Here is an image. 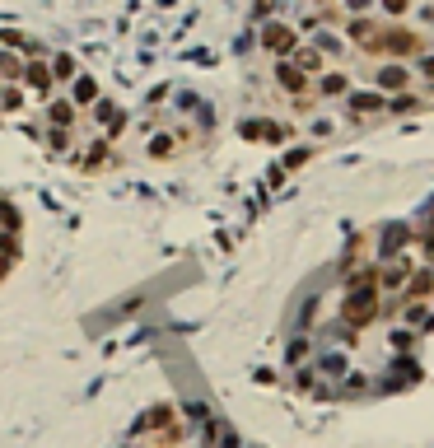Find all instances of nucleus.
<instances>
[{
	"label": "nucleus",
	"mask_w": 434,
	"mask_h": 448,
	"mask_svg": "<svg viewBox=\"0 0 434 448\" xmlns=\"http://www.w3.org/2000/svg\"><path fill=\"white\" fill-rule=\"evenodd\" d=\"M0 108L19 112V108H24V89H19V84H5V89H0Z\"/></svg>",
	"instance_id": "12"
},
{
	"label": "nucleus",
	"mask_w": 434,
	"mask_h": 448,
	"mask_svg": "<svg viewBox=\"0 0 434 448\" xmlns=\"http://www.w3.org/2000/svg\"><path fill=\"white\" fill-rule=\"evenodd\" d=\"M47 122H52V131H70L75 126V103L70 98H52L47 103Z\"/></svg>",
	"instance_id": "7"
},
{
	"label": "nucleus",
	"mask_w": 434,
	"mask_h": 448,
	"mask_svg": "<svg viewBox=\"0 0 434 448\" xmlns=\"http://www.w3.org/2000/svg\"><path fill=\"white\" fill-rule=\"evenodd\" d=\"M430 294H434V271H430V266H416V271H411V280H406V299L425 304Z\"/></svg>",
	"instance_id": "6"
},
{
	"label": "nucleus",
	"mask_w": 434,
	"mask_h": 448,
	"mask_svg": "<svg viewBox=\"0 0 434 448\" xmlns=\"http://www.w3.org/2000/svg\"><path fill=\"white\" fill-rule=\"evenodd\" d=\"M295 387H304V392L318 387V373H313V369H295Z\"/></svg>",
	"instance_id": "20"
},
{
	"label": "nucleus",
	"mask_w": 434,
	"mask_h": 448,
	"mask_svg": "<svg viewBox=\"0 0 434 448\" xmlns=\"http://www.w3.org/2000/svg\"><path fill=\"white\" fill-rule=\"evenodd\" d=\"M346 112L350 117H378V112H388V98L378 89H350L346 93Z\"/></svg>",
	"instance_id": "4"
},
{
	"label": "nucleus",
	"mask_w": 434,
	"mask_h": 448,
	"mask_svg": "<svg viewBox=\"0 0 434 448\" xmlns=\"http://www.w3.org/2000/svg\"><path fill=\"white\" fill-rule=\"evenodd\" d=\"M373 89H378V93H406V89H411V65L383 61L378 70H373Z\"/></svg>",
	"instance_id": "2"
},
{
	"label": "nucleus",
	"mask_w": 434,
	"mask_h": 448,
	"mask_svg": "<svg viewBox=\"0 0 434 448\" xmlns=\"http://www.w3.org/2000/svg\"><path fill=\"white\" fill-rule=\"evenodd\" d=\"M169 420H173V411H169V406H155V411L145 416V425H150V430H159V425H169Z\"/></svg>",
	"instance_id": "18"
},
{
	"label": "nucleus",
	"mask_w": 434,
	"mask_h": 448,
	"mask_svg": "<svg viewBox=\"0 0 434 448\" xmlns=\"http://www.w3.org/2000/svg\"><path fill=\"white\" fill-rule=\"evenodd\" d=\"M304 360H309V341L299 337V341H290V350H285V364H290V369H299Z\"/></svg>",
	"instance_id": "16"
},
{
	"label": "nucleus",
	"mask_w": 434,
	"mask_h": 448,
	"mask_svg": "<svg viewBox=\"0 0 434 448\" xmlns=\"http://www.w3.org/2000/svg\"><path fill=\"white\" fill-rule=\"evenodd\" d=\"M0 257H5V266L19 257V233H0Z\"/></svg>",
	"instance_id": "17"
},
{
	"label": "nucleus",
	"mask_w": 434,
	"mask_h": 448,
	"mask_svg": "<svg viewBox=\"0 0 434 448\" xmlns=\"http://www.w3.org/2000/svg\"><path fill=\"white\" fill-rule=\"evenodd\" d=\"M346 364H350V360H346L341 350H332V355H323V360H318V369H313V373H327V378H341V373H346Z\"/></svg>",
	"instance_id": "11"
},
{
	"label": "nucleus",
	"mask_w": 434,
	"mask_h": 448,
	"mask_svg": "<svg viewBox=\"0 0 434 448\" xmlns=\"http://www.w3.org/2000/svg\"><path fill=\"white\" fill-rule=\"evenodd\" d=\"M70 103H75V108H89V103H98V84H93L89 75H79L75 84H70Z\"/></svg>",
	"instance_id": "9"
},
{
	"label": "nucleus",
	"mask_w": 434,
	"mask_h": 448,
	"mask_svg": "<svg viewBox=\"0 0 434 448\" xmlns=\"http://www.w3.org/2000/svg\"><path fill=\"white\" fill-rule=\"evenodd\" d=\"M19 89H38V98H47V93L56 89V79H52V70H47V65L29 61V65H24V79H19Z\"/></svg>",
	"instance_id": "5"
},
{
	"label": "nucleus",
	"mask_w": 434,
	"mask_h": 448,
	"mask_svg": "<svg viewBox=\"0 0 434 448\" xmlns=\"http://www.w3.org/2000/svg\"><path fill=\"white\" fill-rule=\"evenodd\" d=\"M406 323H416V327H434V318H430V309H425V304L406 299Z\"/></svg>",
	"instance_id": "13"
},
{
	"label": "nucleus",
	"mask_w": 434,
	"mask_h": 448,
	"mask_svg": "<svg viewBox=\"0 0 434 448\" xmlns=\"http://www.w3.org/2000/svg\"><path fill=\"white\" fill-rule=\"evenodd\" d=\"M47 150H70V131H47Z\"/></svg>",
	"instance_id": "19"
},
{
	"label": "nucleus",
	"mask_w": 434,
	"mask_h": 448,
	"mask_svg": "<svg viewBox=\"0 0 434 448\" xmlns=\"http://www.w3.org/2000/svg\"><path fill=\"white\" fill-rule=\"evenodd\" d=\"M75 70H79V65L70 61L65 52H61V56H52V79H75Z\"/></svg>",
	"instance_id": "14"
},
{
	"label": "nucleus",
	"mask_w": 434,
	"mask_h": 448,
	"mask_svg": "<svg viewBox=\"0 0 434 448\" xmlns=\"http://www.w3.org/2000/svg\"><path fill=\"white\" fill-rule=\"evenodd\" d=\"M173 150H178V145H173L169 131H164V136H155V145H145V155H155V159H173Z\"/></svg>",
	"instance_id": "15"
},
{
	"label": "nucleus",
	"mask_w": 434,
	"mask_h": 448,
	"mask_svg": "<svg viewBox=\"0 0 434 448\" xmlns=\"http://www.w3.org/2000/svg\"><path fill=\"white\" fill-rule=\"evenodd\" d=\"M378 313V290H346V299H341V318L350 327L355 323H364V318H373Z\"/></svg>",
	"instance_id": "1"
},
{
	"label": "nucleus",
	"mask_w": 434,
	"mask_h": 448,
	"mask_svg": "<svg viewBox=\"0 0 434 448\" xmlns=\"http://www.w3.org/2000/svg\"><path fill=\"white\" fill-rule=\"evenodd\" d=\"M262 47L280 61V56H290V52L299 47V29H290V24H280V19H276V24H266V29H262Z\"/></svg>",
	"instance_id": "3"
},
{
	"label": "nucleus",
	"mask_w": 434,
	"mask_h": 448,
	"mask_svg": "<svg viewBox=\"0 0 434 448\" xmlns=\"http://www.w3.org/2000/svg\"><path fill=\"white\" fill-rule=\"evenodd\" d=\"M24 65L29 61H19L15 52H0V79H5V84H19V79H24Z\"/></svg>",
	"instance_id": "10"
},
{
	"label": "nucleus",
	"mask_w": 434,
	"mask_h": 448,
	"mask_svg": "<svg viewBox=\"0 0 434 448\" xmlns=\"http://www.w3.org/2000/svg\"><path fill=\"white\" fill-rule=\"evenodd\" d=\"M411 271H416V262H411V257H397V262H392L378 280H383L388 290H397V285H406V280H411Z\"/></svg>",
	"instance_id": "8"
}]
</instances>
